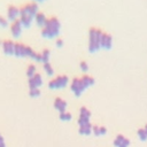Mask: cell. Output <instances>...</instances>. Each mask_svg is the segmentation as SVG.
I'll use <instances>...</instances> for the list:
<instances>
[{"instance_id": "ba28073f", "label": "cell", "mask_w": 147, "mask_h": 147, "mask_svg": "<svg viewBox=\"0 0 147 147\" xmlns=\"http://www.w3.org/2000/svg\"><path fill=\"white\" fill-rule=\"evenodd\" d=\"M114 145L116 147H127L130 145V141H129V139L124 138L122 134H118L116 137V139L114 140Z\"/></svg>"}, {"instance_id": "ffe728a7", "label": "cell", "mask_w": 147, "mask_h": 147, "mask_svg": "<svg viewBox=\"0 0 147 147\" xmlns=\"http://www.w3.org/2000/svg\"><path fill=\"white\" fill-rule=\"evenodd\" d=\"M34 72H36V67H34V64H32V63H31V64H29V65H28V68H26V74L29 75V77H30V76H32Z\"/></svg>"}, {"instance_id": "8fae6325", "label": "cell", "mask_w": 147, "mask_h": 147, "mask_svg": "<svg viewBox=\"0 0 147 147\" xmlns=\"http://www.w3.org/2000/svg\"><path fill=\"white\" fill-rule=\"evenodd\" d=\"M3 49L6 53H13L14 52V47H15V42L11 39H5L2 42Z\"/></svg>"}, {"instance_id": "5bb4252c", "label": "cell", "mask_w": 147, "mask_h": 147, "mask_svg": "<svg viewBox=\"0 0 147 147\" xmlns=\"http://www.w3.org/2000/svg\"><path fill=\"white\" fill-rule=\"evenodd\" d=\"M91 132H92L91 123H86V124L79 125V133H82V134H90Z\"/></svg>"}, {"instance_id": "7402d4cb", "label": "cell", "mask_w": 147, "mask_h": 147, "mask_svg": "<svg viewBox=\"0 0 147 147\" xmlns=\"http://www.w3.org/2000/svg\"><path fill=\"white\" fill-rule=\"evenodd\" d=\"M48 55H49V49L48 48H45L42 52H41V57H42V61H47L48 59Z\"/></svg>"}, {"instance_id": "83f0119b", "label": "cell", "mask_w": 147, "mask_h": 147, "mask_svg": "<svg viewBox=\"0 0 147 147\" xmlns=\"http://www.w3.org/2000/svg\"><path fill=\"white\" fill-rule=\"evenodd\" d=\"M56 44H57V45H62V44H63V40H62V39H60V38H59V39H57V40H56Z\"/></svg>"}, {"instance_id": "7c38bea8", "label": "cell", "mask_w": 147, "mask_h": 147, "mask_svg": "<svg viewBox=\"0 0 147 147\" xmlns=\"http://www.w3.org/2000/svg\"><path fill=\"white\" fill-rule=\"evenodd\" d=\"M54 107H55L56 109H59L60 113L65 111L67 102H65V100H63V99H61V98H56V99L54 100Z\"/></svg>"}, {"instance_id": "7a4b0ae2", "label": "cell", "mask_w": 147, "mask_h": 147, "mask_svg": "<svg viewBox=\"0 0 147 147\" xmlns=\"http://www.w3.org/2000/svg\"><path fill=\"white\" fill-rule=\"evenodd\" d=\"M14 52L16 54H20V55H31L33 49L31 46L29 45H25L23 42H15V47H14Z\"/></svg>"}, {"instance_id": "6da1fadb", "label": "cell", "mask_w": 147, "mask_h": 147, "mask_svg": "<svg viewBox=\"0 0 147 147\" xmlns=\"http://www.w3.org/2000/svg\"><path fill=\"white\" fill-rule=\"evenodd\" d=\"M60 29V21L57 20V17L55 16H51L46 20L42 29H41V33L44 36H47V37H52L54 34L57 33Z\"/></svg>"}, {"instance_id": "d4e9b609", "label": "cell", "mask_w": 147, "mask_h": 147, "mask_svg": "<svg viewBox=\"0 0 147 147\" xmlns=\"http://www.w3.org/2000/svg\"><path fill=\"white\" fill-rule=\"evenodd\" d=\"M7 23H8V22H7V18L0 15V24H1V25H7Z\"/></svg>"}, {"instance_id": "30bf717a", "label": "cell", "mask_w": 147, "mask_h": 147, "mask_svg": "<svg viewBox=\"0 0 147 147\" xmlns=\"http://www.w3.org/2000/svg\"><path fill=\"white\" fill-rule=\"evenodd\" d=\"M100 44L105 47H109L111 45V36L107 32H102L101 38H100Z\"/></svg>"}, {"instance_id": "e0dca14e", "label": "cell", "mask_w": 147, "mask_h": 147, "mask_svg": "<svg viewBox=\"0 0 147 147\" xmlns=\"http://www.w3.org/2000/svg\"><path fill=\"white\" fill-rule=\"evenodd\" d=\"M21 22H22V24H24V25H28V24H30L31 23V20H32V15H30V14H21Z\"/></svg>"}, {"instance_id": "ac0fdd59", "label": "cell", "mask_w": 147, "mask_h": 147, "mask_svg": "<svg viewBox=\"0 0 147 147\" xmlns=\"http://www.w3.org/2000/svg\"><path fill=\"white\" fill-rule=\"evenodd\" d=\"M80 78H82L83 83L85 84V86H88V85L93 84V82H94V78L92 76H90V75H83Z\"/></svg>"}, {"instance_id": "4fadbf2b", "label": "cell", "mask_w": 147, "mask_h": 147, "mask_svg": "<svg viewBox=\"0 0 147 147\" xmlns=\"http://www.w3.org/2000/svg\"><path fill=\"white\" fill-rule=\"evenodd\" d=\"M7 13H8V17H10V18H17L16 16H17V14L20 13V8H17L16 6H14V5H9L8 6V9H7Z\"/></svg>"}, {"instance_id": "f1b7e54d", "label": "cell", "mask_w": 147, "mask_h": 147, "mask_svg": "<svg viewBox=\"0 0 147 147\" xmlns=\"http://www.w3.org/2000/svg\"><path fill=\"white\" fill-rule=\"evenodd\" d=\"M145 131H146V133H147V124H146V126H145Z\"/></svg>"}, {"instance_id": "3957f363", "label": "cell", "mask_w": 147, "mask_h": 147, "mask_svg": "<svg viewBox=\"0 0 147 147\" xmlns=\"http://www.w3.org/2000/svg\"><path fill=\"white\" fill-rule=\"evenodd\" d=\"M37 11H38V5L34 1H30V2H28L25 5H23L20 8V14H30V15H33Z\"/></svg>"}, {"instance_id": "4316f807", "label": "cell", "mask_w": 147, "mask_h": 147, "mask_svg": "<svg viewBox=\"0 0 147 147\" xmlns=\"http://www.w3.org/2000/svg\"><path fill=\"white\" fill-rule=\"evenodd\" d=\"M0 147H5V141H3V138L1 137V134H0Z\"/></svg>"}, {"instance_id": "277c9868", "label": "cell", "mask_w": 147, "mask_h": 147, "mask_svg": "<svg viewBox=\"0 0 147 147\" xmlns=\"http://www.w3.org/2000/svg\"><path fill=\"white\" fill-rule=\"evenodd\" d=\"M68 83V76L67 75H57L53 79L49 80V87H60Z\"/></svg>"}, {"instance_id": "52a82bcc", "label": "cell", "mask_w": 147, "mask_h": 147, "mask_svg": "<svg viewBox=\"0 0 147 147\" xmlns=\"http://www.w3.org/2000/svg\"><path fill=\"white\" fill-rule=\"evenodd\" d=\"M90 110L86 108V107H82L80 108V115H79V119H78V123L79 125L82 124H86V123H90L88 119H90Z\"/></svg>"}, {"instance_id": "d6986e66", "label": "cell", "mask_w": 147, "mask_h": 147, "mask_svg": "<svg viewBox=\"0 0 147 147\" xmlns=\"http://www.w3.org/2000/svg\"><path fill=\"white\" fill-rule=\"evenodd\" d=\"M60 118L62 121H69V119H71V114L68 113V111H62L60 114Z\"/></svg>"}, {"instance_id": "44dd1931", "label": "cell", "mask_w": 147, "mask_h": 147, "mask_svg": "<svg viewBox=\"0 0 147 147\" xmlns=\"http://www.w3.org/2000/svg\"><path fill=\"white\" fill-rule=\"evenodd\" d=\"M138 136H139V138L141 140H146L147 139V133H146L145 129H139L138 130Z\"/></svg>"}, {"instance_id": "5b68a950", "label": "cell", "mask_w": 147, "mask_h": 147, "mask_svg": "<svg viewBox=\"0 0 147 147\" xmlns=\"http://www.w3.org/2000/svg\"><path fill=\"white\" fill-rule=\"evenodd\" d=\"M85 87H86V86H85V84L83 83V80H82L80 77H76V78L72 79V82H71V88H72V91H74L77 95L80 94Z\"/></svg>"}, {"instance_id": "8992f818", "label": "cell", "mask_w": 147, "mask_h": 147, "mask_svg": "<svg viewBox=\"0 0 147 147\" xmlns=\"http://www.w3.org/2000/svg\"><path fill=\"white\" fill-rule=\"evenodd\" d=\"M42 82V78H41V75L39 72H34L32 76H30L29 78V85H30V88L32 87H38Z\"/></svg>"}, {"instance_id": "9c48e42d", "label": "cell", "mask_w": 147, "mask_h": 147, "mask_svg": "<svg viewBox=\"0 0 147 147\" xmlns=\"http://www.w3.org/2000/svg\"><path fill=\"white\" fill-rule=\"evenodd\" d=\"M10 29H11V32L15 36H17L21 32V30H22V22H21V20L20 18H15L13 21L11 25H10Z\"/></svg>"}, {"instance_id": "484cf974", "label": "cell", "mask_w": 147, "mask_h": 147, "mask_svg": "<svg viewBox=\"0 0 147 147\" xmlns=\"http://www.w3.org/2000/svg\"><path fill=\"white\" fill-rule=\"evenodd\" d=\"M80 67H82V69L86 70V69L88 68V65H87V62H86V61H82V62H80Z\"/></svg>"}, {"instance_id": "2e32d148", "label": "cell", "mask_w": 147, "mask_h": 147, "mask_svg": "<svg viewBox=\"0 0 147 147\" xmlns=\"http://www.w3.org/2000/svg\"><path fill=\"white\" fill-rule=\"evenodd\" d=\"M92 130H93V133L95 136H100V134H105L107 132V129L105 126H98V125H93L92 126Z\"/></svg>"}, {"instance_id": "9a60e30c", "label": "cell", "mask_w": 147, "mask_h": 147, "mask_svg": "<svg viewBox=\"0 0 147 147\" xmlns=\"http://www.w3.org/2000/svg\"><path fill=\"white\" fill-rule=\"evenodd\" d=\"M34 16H36V21L39 23V24H45V22H46V15L42 13V11H37L36 14H34Z\"/></svg>"}, {"instance_id": "603a6c76", "label": "cell", "mask_w": 147, "mask_h": 147, "mask_svg": "<svg viewBox=\"0 0 147 147\" xmlns=\"http://www.w3.org/2000/svg\"><path fill=\"white\" fill-rule=\"evenodd\" d=\"M44 68L47 70L48 74H51V75L53 74V68H52V65H51V63H49L48 61H46V62L44 63Z\"/></svg>"}, {"instance_id": "cb8c5ba5", "label": "cell", "mask_w": 147, "mask_h": 147, "mask_svg": "<svg viewBox=\"0 0 147 147\" xmlns=\"http://www.w3.org/2000/svg\"><path fill=\"white\" fill-rule=\"evenodd\" d=\"M39 93H40V91H39L38 87H32V88H30V95H31V96L39 95Z\"/></svg>"}]
</instances>
